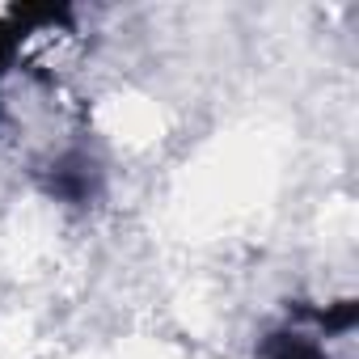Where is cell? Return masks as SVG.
Listing matches in <instances>:
<instances>
[{
    "label": "cell",
    "instance_id": "6da1fadb",
    "mask_svg": "<svg viewBox=\"0 0 359 359\" xmlns=\"http://www.w3.org/2000/svg\"><path fill=\"white\" fill-rule=\"evenodd\" d=\"M43 191L51 195V199H60V203H89L93 195H97V165L85 156V152H64V156H55L47 169H43Z\"/></svg>",
    "mask_w": 359,
    "mask_h": 359
},
{
    "label": "cell",
    "instance_id": "7a4b0ae2",
    "mask_svg": "<svg viewBox=\"0 0 359 359\" xmlns=\"http://www.w3.org/2000/svg\"><path fill=\"white\" fill-rule=\"evenodd\" d=\"M258 359H330V355L317 338H309L300 330H275V334L262 338Z\"/></svg>",
    "mask_w": 359,
    "mask_h": 359
},
{
    "label": "cell",
    "instance_id": "3957f363",
    "mask_svg": "<svg viewBox=\"0 0 359 359\" xmlns=\"http://www.w3.org/2000/svg\"><path fill=\"white\" fill-rule=\"evenodd\" d=\"M18 43H22V9H13L9 18H0V76H5V68L13 64Z\"/></svg>",
    "mask_w": 359,
    "mask_h": 359
}]
</instances>
